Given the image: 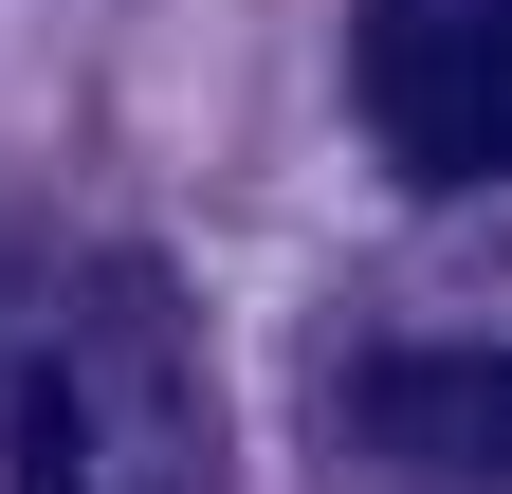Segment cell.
I'll return each mask as SVG.
<instances>
[{"mask_svg":"<svg viewBox=\"0 0 512 494\" xmlns=\"http://www.w3.org/2000/svg\"><path fill=\"white\" fill-rule=\"evenodd\" d=\"M0 494H92V421H74V366H19V403H0Z\"/></svg>","mask_w":512,"mask_h":494,"instance_id":"3","label":"cell"},{"mask_svg":"<svg viewBox=\"0 0 512 494\" xmlns=\"http://www.w3.org/2000/svg\"><path fill=\"white\" fill-rule=\"evenodd\" d=\"M366 440L439 494H512V348H403L366 385Z\"/></svg>","mask_w":512,"mask_h":494,"instance_id":"2","label":"cell"},{"mask_svg":"<svg viewBox=\"0 0 512 494\" xmlns=\"http://www.w3.org/2000/svg\"><path fill=\"white\" fill-rule=\"evenodd\" d=\"M348 55H366V129L421 183L512 165V0H348Z\"/></svg>","mask_w":512,"mask_h":494,"instance_id":"1","label":"cell"}]
</instances>
